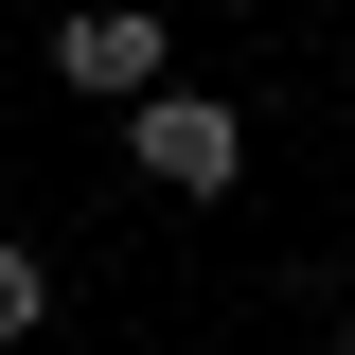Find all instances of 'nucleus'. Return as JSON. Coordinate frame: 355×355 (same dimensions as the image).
I'll return each instance as SVG.
<instances>
[{"label": "nucleus", "mask_w": 355, "mask_h": 355, "mask_svg": "<svg viewBox=\"0 0 355 355\" xmlns=\"http://www.w3.org/2000/svg\"><path fill=\"white\" fill-rule=\"evenodd\" d=\"M107 125H125V178H160L178 214H214V196H249V107H231V89L160 71L142 107H107Z\"/></svg>", "instance_id": "nucleus-1"}, {"label": "nucleus", "mask_w": 355, "mask_h": 355, "mask_svg": "<svg viewBox=\"0 0 355 355\" xmlns=\"http://www.w3.org/2000/svg\"><path fill=\"white\" fill-rule=\"evenodd\" d=\"M160 71H178L160 0H71V18H53V89H71V107H142Z\"/></svg>", "instance_id": "nucleus-2"}, {"label": "nucleus", "mask_w": 355, "mask_h": 355, "mask_svg": "<svg viewBox=\"0 0 355 355\" xmlns=\"http://www.w3.org/2000/svg\"><path fill=\"white\" fill-rule=\"evenodd\" d=\"M18 338H53V266L0 231V355H18Z\"/></svg>", "instance_id": "nucleus-3"}, {"label": "nucleus", "mask_w": 355, "mask_h": 355, "mask_svg": "<svg viewBox=\"0 0 355 355\" xmlns=\"http://www.w3.org/2000/svg\"><path fill=\"white\" fill-rule=\"evenodd\" d=\"M320 355H355V284H338V338H320Z\"/></svg>", "instance_id": "nucleus-4"}, {"label": "nucleus", "mask_w": 355, "mask_h": 355, "mask_svg": "<svg viewBox=\"0 0 355 355\" xmlns=\"http://www.w3.org/2000/svg\"><path fill=\"white\" fill-rule=\"evenodd\" d=\"M214 18H266V0H214Z\"/></svg>", "instance_id": "nucleus-5"}]
</instances>
